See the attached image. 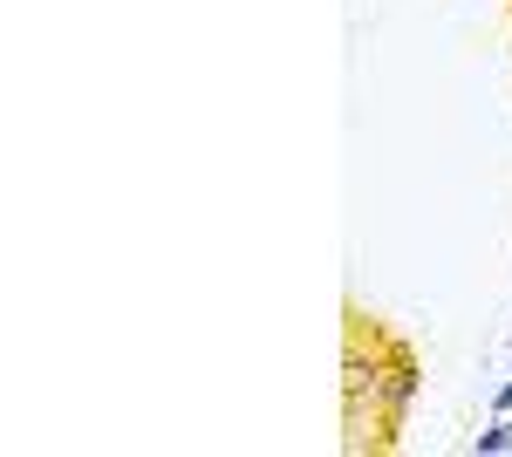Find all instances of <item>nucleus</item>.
Here are the masks:
<instances>
[{"label": "nucleus", "mask_w": 512, "mask_h": 457, "mask_svg": "<svg viewBox=\"0 0 512 457\" xmlns=\"http://www.w3.org/2000/svg\"><path fill=\"white\" fill-rule=\"evenodd\" d=\"M512 451V417H485V430L472 437V457H506Z\"/></svg>", "instance_id": "nucleus-1"}, {"label": "nucleus", "mask_w": 512, "mask_h": 457, "mask_svg": "<svg viewBox=\"0 0 512 457\" xmlns=\"http://www.w3.org/2000/svg\"><path fill=\"white\" fill-rule=\"evenodd\" d=\"M506 362H512V348H506Z\"/></svg>", "instance_id": "nucleus-3"}, {"label": "nucleus", "mask_w": 512, "mask_h": 457, "mask_svg": "<svg viewBox=\"0 0 512 457\" xmlns=\"http://www.w3.org/2000/svg\"><path fill=\"white\" fill-rule=\"evenodd\" d=\"M492 417H512V376L492 389Z\"/></svg>", "instance_id": "nucleus-2"}]
</instances>
